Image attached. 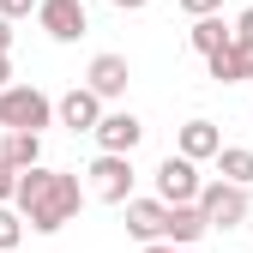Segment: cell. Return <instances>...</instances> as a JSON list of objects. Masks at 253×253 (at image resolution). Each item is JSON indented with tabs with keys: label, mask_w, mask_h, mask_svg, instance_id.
<instances>
[{
	"label": "cell",
	"mask_w": 253,
	"mask_h": 253,
	"mask_svg": "<svg viewBox=\"0 0 253 253\" xmlns=\"http://www.w3.org/2000/svg\"><path fill=\"white\" fill-rule=\"evenodd\" d=\"M12 205L24 211V223L37 229V235H60V229L84 211V187H79V175H67V169L37 163V169L18 175V199H12Z\"/></svg>",
	"instance_id": "6da1fadb"
},
{
	"label": "cell",
	"mask_w": 253,
	"mask_h": 253,
	"mask_svg": "<svg viewBox=\"0 0 253 253\" xmlns=\"http://www.w3.org/2000/svg\"><path fill=\"white\" fill-rule=\"evenodd\" d=\"M199 211H205V223H211V229H241V223H247V211H253V187L217 175V181L199 187Z\"/></svg>",
	"instance_id": "7a4b0ae2"
},
{
	"label": "cell",
	"mask_w": 253,
	"mask_h": 253,
	"mask_svg": "<svg viewBox=\"0 0 253 253\" xmlns=\"http://www.w3.org/2000/svg\"><path fill=\"white\" fill-rule=\"evenodd\" d=\"M54 121V97L37 84H6L0 90V126H30V133H42Z\"/></svg>",
	"instance_id": "3957f363"
},
{
	"label": "cell",
	"mask_w": 253,
	"mask_h": 253,
	"mask_svg": "<svg viewBox=\"0 0 253 253\" xmlns=\"http://www.w3.org/2000/svg\"><path fill=\"white\" fill-rule=\"evenodd\" d=\"M84 175H90V199H103V205H126L133 199V157L126 151H97V163Z\"/></svg>",
	"instance_id": "277c9868"
},
{
	"label": "cell",
	"mask_w": 253,
	"mask_h": 253,
	"mask_svg": "<svg viewBox=\"0 0 253 253\" xmlns=\"http://www.w3.org/2000/svg\"><path fill=\"white\" fill-rule=\"evenodd\" d=\"M199 163L193 157H181V151H169L163 163H157V199H169V205H193L199 199Z\"/></svg>",
	"instance_id": "5b68a950"
},
{
	"label": "cell",
	"mask_w": 253,
	"mask_h": 253,
	"mask_svg": "<svg viewBox=\"0 0 253 253\" xmlns=\"http://www.w3.org/2000/svg\"><path fill=\"white\" fill-rule=\"evenodd\" d=\"M109 109H103V97L90 84H73L67 97H54V121L67 126V133H97V121H103Z\"/></svg>",
	"instance_id": "8992f818"
},
{
	"label": "cell",
	"mask_w": 253,
	"mask_h": 253,
	"mask_svg": "<svg viewBox=\"0 0 253 253\" xmlns=\"http://www.w3.org/2000/svg\"><path fill=\"white\" fill-rule=\"evenodd\" d=\"M84 84L97 90L103 103H121V97H126V84H133V60L109 48V54H97V60L84 67Z\"/></svg>",
	"instance_id": "52a82bcc"
},
{
	"label": "cell",
	"mask_w": 253,
	"mask_h": 253,
	"mask_svg": "<svg viewBox=\"0 0 253 253\" xmlns=\"http://www.w3.org/2000/svg\"><path fill=\"white\" fill-rule=\"evenodd\" d=\"M37 24L48 30L54 42H79L84 30H90V18H84V0H42V6H37Z\"/></svg>",
	"instance_id": "ba28073f"
},
{
	"label": "cell",
	"mask_w": 253,
	"mask_h": 253,
	"mask_svg": "<svg viewBox=\"0 0 253 253\" xmlns=\"http://www.w3.org/2000/svg\"><path fill=\"white\" fill-rule=\"evenodd\" d=\"M90 139H97V151H126V157H133L139 139H145V121H139L133 109H109V115L97 121V133H90Z\"/></svg>",
	"instance_id": "9c48e42d"
},
{
	"label": "cell",
	"mask_w": 253,
	"mask_h": 253,
	"mask_svg": "<svg viewBox=\"0 0 253 253\" xmlns=\"http://www.w3.org/2000/svg\"><path fill=\"white\" fill-rule=\"evenodd\" d=\"M121 211H126V235H133L139 247L145 241H163V229H169V199H139L133 193Z\"/></svg>",
	"instance_id": "30bf717a"
},
{
	"label": "cell",
	"mask_w": 253,
	"mask_h": 253,
	"mask_svg": "<svg viewBox=\"0 0 253 253\" xmlns=\"http://www.w3.org/2000/svg\"><path fill=\"white\" fill-rule=\"evenodd\" d=\"M205 73H211L217 84H241V79H253V37H235V42H223L217 54H205Z\"/></svg>",
	"instance_id": "8fae6325"
},
{
	"label": "cell",
	"mask_w": 253,
	"mask_h": 253,
	"mask_svg": "<svg viewBox=\"0 0 253 253\" xmlns=\"http://www.w3.org/2000/svg\"><path fill=\"white\" fill-rule=\"evenodd\" d=\"M175 151H181V157H193V163H217V151H223V133H217V121L193 115V121L175 133Z\"/></svg>",
	"instance_id": "7c38bea8"
},
{
	"label": "cell",
	"mask_w": 253,
	"mask_h": 253,
	"mask_svg": "<svg viewBox=\"0 0 253 253\" xmlns=\"http://www.w3.org/2000/svg\"><path fill=\"white\" fill-rule=\"evenodd\" d=\"M0 157L24 175V169H37L42 163V133H30V126H0Z\"/></svg>",
	"instance_id": "4fadbf2b"
},
{
	"label": "cell",
	"mask_w": 253,
	"mask_h": 253,
	"mask_svg": "<svg viewBox=\"0 0 253 253\" xmlns=\"http://www.w3.org/2000/svg\"><path fill=\"white\" fill-rule=\"evenodd\" d=\"M205 235H211V223H205L199 199H193V205H169V229H163V241H175V247H199Z\"/></svg>",
	"instance_id": "5bb4252c"
},
{
	"label": "cell",
	"mask_w": 253,
	"mask_h": 253,
	"mask_svg": "<svg viewBox=\"0 0 253 253\" xmlns=\"http://www.w3.org/2000/svg\"><path fill=\"white\" fill-rule=\"evenodd\" d=\"M223 42H235V24H223L217 12L193 18V30H187V48H193V54H217Z\"/></svg>",
	"instance_id": "9a60e30c"
},
{
	"label": "cell",
	"mask_w": 253,
	"mask_h": 253,
	"mask_svg": "<svg viewBox=\"0 0 253 253\" xmlns=\"http://www.w3.org/2000/svg\"><path fill=\"white\" fill-rule=\"evenodd\" d=\"M217 175L253 187V145H223V151H217Z\"/></svg>",
	"instance_id": "2e32d148"
},
{
	"label": "cell",
	"mask_w": 253,
	"mask_h": 253,
	"mask_svg": "<svg viewBox=\"0 0 253 253\" xmlns=\"http://www.w3.org/2000/svg\"><path fill=\"white\" fill-rule=\"evenodd\" d=\"M24 229H30V223H24V211H18V205H0V253L18 247V241H24Z\"/></svg>",
	"instance_id": "e0dca14e"
},
{
	"label": "cell",
	"mask_w": 253,
	"mask_h": 253,
	"mask_svg": "<svg viewBox=\"0 0 253 253\" xmlns=\"http://www.w3.org/2000/svg\"><path fill=\"white\" fill-rule=\"evenodd\" d=\"M12 199H18V169L0 157V205H12Z\"/></svg>",
	"instance_id": "ac0fdd59"
},
{
	"label": "cell",
	"mask_w": 253,
	"mask_h": 253,
	"mask_svg": "<svg viewBox=\"0 0 253 253\" xmlns=\"http://www.w3.org/2000/svg\"><path fill=\"white\" fill-rule=\"evenodd\" d=\"M37 6H42V0H0V12H6L12 24H18V18H37Z\"/></svg>",
	"instance_id": "d6986e66"
},
{
	"label": "cell",
	"mask_w": 253,
	"mask_h": 253,
	"mask_svg": "<svg viewBox=\"0 0 253 253\" xmlns=\"http://www.w3.org/2000/svg\"><path fill=\"white\" fill-rule=\"evenodd\" d=\"M187 18H205V12H223V0H181Z\"/></svg>",
	"instance_id": "ffe728a7"
},
{
	"label": "cell",
	"mask_w": 253,
	"mask_h": 253,
	"mask_svg": "<svg viewBox=\"0 0 253 253\" xmlns=\"http://www.w3.org/2000/svg\"><path fill=\"white\" fill-rule=\"evenodd\" d=\"M139 253H199V247H175V241H145Z\"/></svg>",
	"instance_id": "44dd1931"
},
{
	"label": "cell",
	"mask_w": 253,
	"mask_h": 253,
	"mask_svg": "<svg viewBox=\"0 0 253 253\" xmlns=\"http://www.w3.org/2000/svg\"><path fill=\"white\" fill-rule=\"evenodd\" d=\"M0 54H12V18L0 12Z\"/></svg>",
	"instance_id": "7402d4cb"
},
{
	"label": "cell",
	"mask_w": 253,
	"mask_h": 253,
	"mask_svg": "<svg viewBox=\"0 0 253 253\" xmlns=\"http://www.w3.org/2000/svg\"><path fill=\"white\" fill-rule=\"evenodd\" d=\"M109 6H115V12H145L151 0H109Z\"/></svg>",
	"instance_id": "603a6c76"
},
{
	"label": "cell",
	"mask_w": 253,
	"mask_h": 253,
	"mask_svg": "<svg viewBox=\"0 0 253 253\" xmlns=\"http://www.w3.org/2000/svg\"><path fill=\"white\" fill-rule=\"evenodd\" d=\"M235 37H253V6H247V12L235 18Z\"/></svg>",
	"instance_id": "cb8c5ba5"
},
{
	"label": "cell",
	"mask_w": 253,
	"mask_h": 253,
	"mask_svg": "<svg viewBox=\"0 0 253 253\" xmlns=\"http://www.w3.org/2000/svg\"><path fill=\"white\" fill-rule=\"evenodd\" d=\"M12 84V54H0V90Z\"/></svg>",
	"instance_id": "d4e9b609"
},
{
	"label": "cell",
	"mask_w": 253,
	"mask_h": 253,
	"mask_svg": "<svg viewBox=\"0 0 253 253\" xmlns=\"http://www.w3.org/2000/svg\"><path fill=\"white\" fill-rule=\"evenodd\" d=\"M6 253H18V247H6Z\"/></svg>",
	"instance_id": "484cf974"
}]
</instances>
